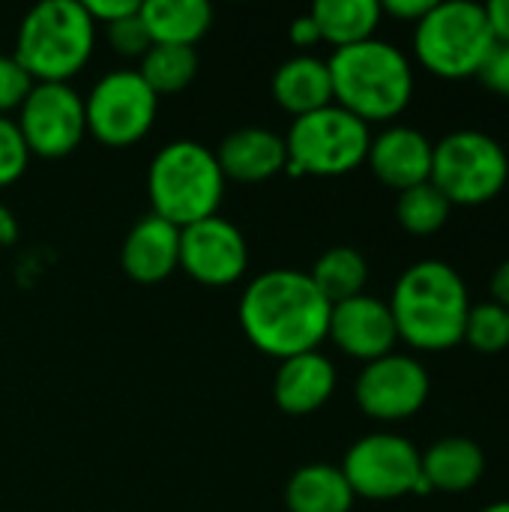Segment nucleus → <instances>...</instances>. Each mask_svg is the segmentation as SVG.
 I'll return each instance as SVG.
<instances>
[{
  "mask_svg": "<svg viewBox=\"0 0 509 512\" xmlns=\"http://www.w3.org/2000/svg\"><path fill=\"white\" fill-rule=\"evenodd\" d=\"M141 21L153 45L195 48L213 24V9L204 0H147L141 3Z\"/></svg>",
  "mask_w": 509,
  "mask_h": 512,
  "instance_id": "obj_21",
  "label": "nucleus"
},
{
  "mask_svg": "<svg viewBox=\"0 0 509 512\" xmlns=\"http://www.w3.org/2000/svg\"><path fill=\"white\" fill-rule=\"evenodd\" d=\"M105 36H108V45L123 57H144L147 48L153 45L150 33H147V27L141 21V6L132 15H126V18H120L114 24H105Z\"/></svg>",
  "mask_w": 509,
  "mask_h": 512,
  "instance_id": "obj_29",
  "label": "nucleus"
},
{
  "mask_svg": "<svg viewBox=\"0 0 509 512\" xmlns=\"http://www.w3.org/2000/svg\"><path fill=\"white\" fill-rule=\"evenodd\" d=\"M30 90L33 78L24 72V66L12 54H0V117H6L12 108H21Z\"/></svg>",
  "mask_w": 509,
  "mask_h": 512,
  "instance_id": "obj_30",
  "label": "nucleus"
},
{
  "mask_svg": "<svg viewBox=\"0 0 509 512\" xmlns=\"http://www.w3.org/2000/svg\"><path fill=\"white\" fill-rule=\"evenodd\" d=\"M480 354H501L509 348V312L498 303H477L465 321V339Z\"/></svg>",
  "mask_w": 509,
  "mask_h": 512,
  "instance_id": "obj_27",
  "label": "nucleus"
},
{
  "mask_svg": "<svg viewBox=\"0 0 509 512\" xmlns=\"http://www.w3.org/2000/svg\"><path fill=\"white\" fill-rule=\"evenodd\" d=\"M450 210H453V204L441 195V189L432 180L399 192V201H396V219H399V225L408 234H417V237L438 234L447 225Z\"/></svg>",
  "mask_w": 509,
  "mask_h": 512,
  "instance_id": "obj_26",
  "label": "nucleus"
},
{
  "mask_svg": "<svg viewBox=\"0 0 509 512\" xmlns=\"http://www.w3.org/2000/svg\"><path fill=\"white\" fill-rule=\"evenodd\" d=\"M249 267L243 231L219 213L180 228V270L207 288L234 285Z\"/></svg>",
  "mask_w": 509,
  "mask_h": 512,
  "instance_id": "obj_13",
  "label": "nucleus"
},
{
  "mask_svg": "<svg viewBox=\"0 0 509 512\" xmlns=\"http://www.w3.org/2000/svg\"><path fill=\"white\" fill-rule=\"evenodd\" d=\"M309 15L318 24L321 42H330L336 51L375 39V30L384 18L378 0H318Z\"/></svg>",
  "mask_w": 509,
  "mask_h": 512,
  "instance_id": "obj_22",
  "label": "nucleus"
},
{
  "mask_svg": "<svg viewBox=\"0 0 509 512\" xmlns=\"http://www.w3.org/2000/svg\"><path fill=\"white\" fill-rule=\"evenodd\" d=\"M417 60L438 78L462 81L480 75L495 51V36L483 3L447 0L435 3L414 24Z\"/></svg>",
  "mask_w": 509,
  "mask_h": 512,
  "instance_id": "obj_6",
  "label": "nucleus"
},
{
  "mask_svg": "<svg viewBox=\"0 0 509 512\" xmlns=\"http://www.w3.org/2000/svg\"><path fill=\"white\" fill-rule=\"evenodd\" d=\"M288 36H291V42H294V45H300V48H312L315 42H321L318 24L312 21V15H309V12L291 21V30H288Z\"/></svg>",
  "mask_w": 509,
  "mask_h": 512,
  "instance_id": "obj_35",
  "label": "nucleus"
},
{
  "mask_svg": "<svg viewBox=\"0 0 509 512\" xmlns=\"http://www.w3.org/2000/svg\"><path fill=\"white\" fill-rule=\"evenodd\" d=\"M423 483L429 492H468L486 474V453L477 441L453 435L435 441L426 453H420Z\"/></svg>",
  "mask_w": 509,
  "mask_h": 512,
  "instance_id": "obj_19",
  "label": "nucleus"
},
{
  "mask_svg": "<svg viewBox=\"0 0 509 512\" xmlns=\"http://www.w3.org/2000/svg\"><path fill=\"white\" fill-rule=\"evenodd\" d=\"M30 150L18 132V123L9 117H0V189L12 186L27 171Z\"/></svg>",
  "mask_w": 509,
  "mask_h": 512,
  "instance_id": "obj_28",
  "label": "nucleus"
},
{
  "mask_svg": "<svg viewBox=\"0 0 509 512\" xmlns=\"http://www.w3.org/2000/svg\"><path fill=\"white\" fill-rule=\"evenodd\" d=\"M429 390L432 381L426 366L405 354H387L366 363L354 384L360 411L381 423H399L420 414Z\"/></svg>",
  "mask_w": 509,
  "mask_h": 512,
  "instance_id": "obj_12",
  "label": "nucleus"
},
{
  "mask_svg": "<svg viewBox=\"0 0 509 512\" xmlns=\"http://www.w3.org/2000/svg\"><path fill=\"white\" fill-rule=\"evenodd\" d=\"M120 264L129 279L156 285L180 267V228L159 216H141L120 249Z\"/></svg>",
  "mask_w": 509,
  "mask_h": 512,
  "instance_id": "obj_16",
  "label": "nucleus"
},
{
  "mask_svg": "<svg viewBox=\"0 0 509 512\" xmlns=\"http://www.w3.org/2000/svg\"><path fill=\"white\" fill-rule=\"evenodd\" d=\"M309 279L324 294V300L330 306H336V303L366 294L363 288L369 282V264L357 249L333 246L315 261V267L309 270Z\"/></svg>",
  "mask_w": 509,
  "mask_h": 512,
  "instance_id": "obj_24",
  "label": "nucleus"
},
{
  "mask_svg": "<svg viewBox=\"0 0 509 512\" xmlns=\"http://www.w3.org/2000/svg\"><path fill=\"white\" fill-rule=\"evenodd\" d=\"M288 512H351L354 492L336 465H306L285 486Z\"/></svg>",
  "mask_w": 509,
  "mask_h": 512,
  "instance_id": "obj_23",
  "label": "nucleus"
},
{
  "mask_svg": "<svg viewBox=\"0 0 509 512\" xmlns=\"http://www.w3.org/2000/svg\"><path fill=\"white\" fill-rule=\"evenodd\" d=\"M327 66L333 102L366 126L399 117L414 96V69L393 42L366 39L339 48Z\"/></svg>",
  "mask_w": 509,
  "mask_h": 512,
  "instance_id": "obj_3",
  "label": "nucleus"
},
{
  "mask_svg": "<svg viewBox=\"0 0 509 512\" xmlns=\"http://www.w3.org/2000/svg\"><path fill=\"white\" fill-rule=\"evenodd\" d=\"M342 474L354 498L369 501H396L411 492H429L423 483L420 450L390 432L360 438L342 462Z\"/></svg>",
  "mask_w": 509,
  "mask_h": 512,
  "instance_id": "obj_10",
  "label": "nucleus"
},
{
  "mask_svg": "<svg viewBox=\"0 0 509 512\" xmlns=\"http://www.w3.org/2000/svg\"><path fill=\"white\" fill-rule=\"evenodd\" d=\"M432 6H435V0H387V3H381V12L384 15H393L399 21L417 24Z\"/></svg>",
  "mask_w": 509,
  "mask_h": 512,
  "instance_id": "obj_33",
  "label": "nucleus"
},
{
  "mask_svg": "<svg viewBox=\"0 0 509 512\" xmlns=\"http://www.w3.org/2000/svg\"><path fill=\"white\" fill-rule=\"evenodd\" d=\"M216 162L225 174V180H240V183H261L276 177L279 171L288 168V150L285 138L261 129V126H243L234 129L231 135L222 138Z\"/></svg>",
  "mask_w": 509,
  "mask_h": 512,
  "instance_id": "obj_18",
  "label": "nucleus"
},
{
  "mask_svg": "<svg viewBox=\"0 0 509 512\" xmlns=\"http://www.w3.org/2000/svg\"><path fill=\"white\" fill-rule=\"evenodd\" d=\"M84 6H87L90 18L96 24H114V21L138 12L141 3H135V0H93V3H84Z\"/></svg>",
  "mask_w": 509,
  "mask_h": 512,
  "instance_id": "obj_32",
  "label": "nucleus"
},
{
  "mask_svg": "<svg viewBox=\"0 0 509 512\" xmlns=\"http://www.w3.org/2000/svg\"><path fill=\"white\" fill-rule=\"evenodd\" d=\"M327 336L336 342V348L342 354L363 360V363L393 354V345L399 342V330H396L390 303L369 297V294L336 303L330 309Z\"/></svg>",
  "mask_w": 509,
  "mask_h": 512,
  "instance_id": "obj_14",
  "label": "nucleus"
},
{
  "mask_svg": "<svg viewBox=\"0 0 509 512\" xmlns=\"http://www.w3.org/2000/svg\"><path fill=\"white\" fill-rule=\"evenodd\" d=\"M159 96L147 87L138 69H111L84 99L87 132L105 147L138 144L156 120Z\"/></svg>",
  "mask_w": 509,
  "mask_h": 512,
  "instance_id": "obj_9",
  "label": "nucleus"
},
{
  "mask_svg": "<svg viewBox=\"0 0 509 512\" xmlns=\"http://www.w3.org/2000/svg\"><path fill=\"white\" fill-rule=\"evenodd\" d=\"M390 312L399 339L420 351H447L465 339L471 300L462 276L447 261L429 258L399 276Z\"/></svg>",
  "mask_w": 509,
  "mask_h": 512,
  "instance_id": "obj_2",
  "label": "nucleus"
},
{
  "mask_svg": "<svg viewBox=\"0 0 509 512\" xmlns=\"http://www.w3.org/2000/svg\"><path fill=\"white\" fill-rule=\"evenodd\" d=\"M15 240H18V219L6 204H0V246H12Z\"/></svg>",
  "mask_w": 509,
  "mask_h": 512,
  "instance_id": "obj_37",
  "label": "nucleus"
},
{
  "mask_svg": "<svg viewBox=\"0 0 509 512\" xmlns=\"http://www.w3.org/2000/svg\"><path fill=\"white\" fill-rule=\"evenodd\" d=\"M273 96L294 117L333 105V81L327 60L312 54H297L285 60L273 75Z\"/></svg>",
  "mask_w": 509,
  "mask_h": 512,
  "instance_id": "obj_20",
  "label": "nucleus"
},
{
  "mask_svg": "<svg viewBox=\"0 0 509 512\" xmlns=\"http://www.w3.org/2000/svg\"><path fill=\"white\" fill-rule=\"evenodd\" d=\"M15 123L30 153L63 159L87 135L84 99L69 84H33Z\"/></svg>",
  "mask_w": 509,
  "mask_h": 512,
  "instance_id": "obj_11",
  "label": "nucleus"
},
{
  "mask_svg": "<svg viewBox=\"0 0 509 512\" xmlns=\"http://www.w3.org/2000/svg\"><path fill=\"white\" fill-rule=\"evenodd\" d=\"M336 390V366L318 354H297L279 363L273 378V399L279 411L291 417H306L321 411Z\"/></svg>",
  "mask_w": 509,
  "mask_h": 512,
  "instance_id": "obj_17",
  "label": "nucleus"
},
{
  "mask_svg": "<svg viewBox=\"0 0 509 512\" xmlns=\"http://www.w3.org/2000/svg\"><path fill=\"white\" fill-rule=\"evenodd\" d=\"M138 75L156 96H174L195 81L198 51L186 45H150L141 57Z\"/></svg>",
  "mask_w": 509,
  "mask_h": 512,
  "instance_id": "obj_25",
  "label": "nucleus"
},
{
  "mask_svg": "<svg viewBox=\"0 0 509 512\" xmlns=\"http://www.w3.org/2000/svg\"><path fill=\"white\" fill-rule=\"evenodd\" d=\"M432 150L435 144L420 129L390 126L372 138L366 162L384 186L405 192L432 177Z\"/></svg>",
  "mask_w": 509,
  "mask_h": 512,
  "instance_id": "obj_15",
  "label": "nucleus"
},
{
  "mask_svg": "<svg viewBox=\"0 0 509 512\" xmlns=\"http://www.w3.org/2000/svg\"><path fill=\"white\" fill-rule=\"evenodd\" d=\"M372 132L363 120L339 108L336 102L312 114L294 117L285 150L288 174L309 177H342L360 168L369 156Z\"/></svg>",
  "mask_w": 509,
  "mask_h": 512,
  "instance_id": "obj_7",
  "label": "nucleus"
},
{
  "mask_svg": "<svg viewBox=\"0 0 509 512\" xmlns=\"http://www.w3.org/2000/svg\"><path fill=\"white\" fill-rule=\"evenodd\" d=\"M480 78L492 93H498L501 99H509V45H495Z\"/></svg>",
  "mask_w": 509,
  "mask_h": 512,
  "instance_id": "obj_31",
  "label": "nucleus"
},
{
  "mask_svg": "<svg viewBox=\"0 0 509 512\" xmlns=\"http://www.w3.org/2000/svg\"><path fill=\"white\" fill-rule=\"evenodd\" d=\"M330 309L309 273L276 267L246 285L240 324L258 351L288 360L315 351L327 339Z\"/></svg>",
  "mask_w": 509,
  "mask_h": 512,
  "instance_id": "obj_1",
  "label": "nucleus"
},
{
  "mask_svg": "<svg viewBox=\"0 0 509 512\" xmlns=\"http://www.w3.org/2000/svg\"><path fill=\"white\" fill-rule=\"evenodd\" d=\"M480 512H509V501H498V504H492V507H486V510Z\"/></svg>",
  "mask_w": 509,
  "mask_h": 512,
  "instance_id": "obj_38",
  "label": "nucleus"
},
{
  "mask_svg": "<svg viewBox=\"0 0 509 512\" xmlns=\"http://www.w3.org/2000/svg\"><path fill=\"white\" fill-rule=\"evenodd\" d=\"M486 18H489L495 45H509V0L486 3Z\"/></svg>",
  "mask_w": 509,
  "mask_h": 512,
  "instance_id": "obj_34",
  "label": "nucleus"
},
{
  "mask_svg": "<svg viewBox=\"0 0 509 512\" xmlns=\"http://www.w3.org/2000/svg\"><path fill=\"white\" fill-rule=\"evenodd\" d=\"M147 195L153 216L171 222L174 228H189L219 213L225 174L210 147L180 138L153 156L147 171Z\"/></svg>",
  "mask_w": 509,
  "mask_h": 512,
  "instance_id": "obj_5",
  "label": "nucleus"
},
{
  "mask_svg": "<svg viewBox=\"0 0 509 512\" xmlns=\"http://www.w3.org/2000/svg\"><path fill=\"white\" fill-rule=\"evenodd\" d=\"M96 21L84 3L45 0L36 3L18 24L15 60L33 84H69L93 54Z\"/></svg>",
  "mask_w": 509,
  "mask_h": 512,
  "instance_id": "obj_4",
  "label": "nucleus"
},
{
  "mask_svg": "<svg viewBox=\"0 0 509 512\" xmlns=\"http://www.w3.org/2000/svg\"><path fill=\"white\" fill-rule=\"evenodd\" d=\"M450 204L477 207L504 192L509 156L498 138L480 129H459L444 135L432 150L429 177Z\"/></svg>",
  "mask_w": 509,
  "mask_h": 512,
  "instance_id": "obj_8",
  "label": "nucleus"
},
{
  "mask_svg": "<svg viewBox=\"0 0 509 512\" xmlns=\"http://www.w3.org/2000/svg\"><path fill=\"white\" fill-rule=\"evenodd\" d=\"M492 303H498V306H504L509 312V258L492 273Z\"/></svg>",
  "mask_w": 509,
  "mask_h": 512,
  "instance_id": "obj_36",
  "label": "nucleus"
}]
</instances>
